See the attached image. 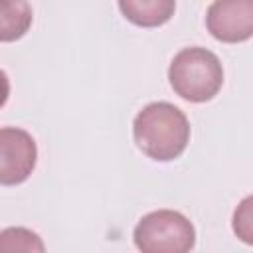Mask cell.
Wrapping results in <instances>:
<instances>
[{"label": "cell", "mask_w": 253, "mask_h": 253, "mask_svg": "<svg viewBox=\"0 0 253 253\" xmlns=\"http://www.w3.org/2000/svg\"><path fill=\"white\" fill-rule=\"evenodd\" d=\"M132 136L142 154L156 162H170L186 150L190 142V123L176 105L156 101L136 113Z\"/></svg>", "instance_id": "obj_1"}, {"label": "cell", "mask_w": 253, "mask_h": 253, "mask_svg": "<svg viewBox=\"0 0 253 253\" xmlns=\"http://www.w3.org/2000/svg\"><path fill=\"white\" fill-rule=\"evenodd\" d=\"M170 87L178 97L190 103L213 99L223 85V67L219 57L206 47L180 49L168 67Z\"/></svg>", "instance_id": "obj_2"}, {"label": "cell", "mask_w": 253, "mask_h": 253, "mask_svg": "<svg viewBox=\"0 0 253 253\" xmlns=\"http://www.w3.org/2000/svg\"><path fill=\"white\" fill-rule=\"evenodd\" d=\"M132 239L142 253H186L196 245V229L184 213L156 210L138 219Z\"/></svg>", "instance_id": "obj_3"}, {"label": "cell", "mask_w": 253, "mask_h": 253, "mask_svg": "<svg viewBox=\"0 0 253 253\" xmlns=\"http://www.w3.org/2000/svg\"><path fill=\"white\" fill-rule=\"evenodd\" d=\"M38 162V146L32 134L18 126L0 128V182L16 186L30 178Z\"/></svg>", "instance_id": "obj_4"}, {"label": "cell", "mask_w": 253, "mask_h": 253, "mask_svg": "<svg viewBox=\"0 0 253 253\" xmlns=\"http://www.w3.org/2000/svg\"><path fill=\"white\" fill-rule=\"evenodd\" d=\"M206 28L223 43L253 38V0H213L206 12Z\"/></svg>", "instance_id": "obj_5"}, {"label": "cell", "mask_w": 253, "mask_h": 253, "mask_svg": "<svg viewBox=\"0 0 253 253\" xmlns=\"http://www.w3.org/2000/svg\"><path fill=\"white\" fill-rule=\"evenodd\" d=\"M119 8L130 24L158 28L174 16L176 0H119Z\"/></svg>", "instance_id": "obj_6"}, {"label": "cell", "mask_w": 253, "mask_h": 253, "mask_svg": "<svg viewBox=\"0 0 253 253\" xmlns=\"http://www.w3.org/2000/svg\"><path fill=\"white\" fill-rule=\"evenodd\" d=\"M32 6L28 0H0V40H20L32 26Z\"/></svg>", "instance_id": "obj_7"}, {"label": "cell", "mask_w": 253, "mask_h": 253, "mask_svg": "<svg viewBox=\"0 0 253 253\" xmlns=\"http://www.w3.org/2000/svg\"><path fill=\"white\" fill-rule=\"evenodd\" d=\"M231 227L239 241L253 245V196H247L237 204L233 211Z\"/></svg>", "instance_id": "obj_8"}, {"label": "cell", "mask_w": 253, "mask_h": 253, "mask_svg": "<svg viewBox=\"0 0 253 253\" xmlns=\"http://www.w3.org/2000/svg\"><path fill=\"white\" fill-rule=\"evenodd\" d=\"M12 231L18 235V239H14V243L4 245L2 247L4 251H12V249H16V251H20V249H24V251H43V243L40 241V237L34 231L24 229V227H12Z\"/></svg>", "instance_id": "obj_9"}]
</instances>
